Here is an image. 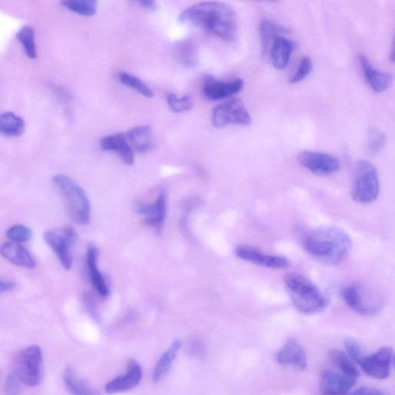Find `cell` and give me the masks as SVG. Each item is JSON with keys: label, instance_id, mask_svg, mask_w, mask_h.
Masks as SVG:
<instances>
[{"label": "cell", "instance_id": "12", "mask_svg": "<svg viewBox=\"0 0 395 395\" xmlns=\"http://www.w3.org/2000/svg\"><path fill=\"white\" fill-rule=\"evenodd\" d=\"M236 256L244 261L274 270L286 269L289 262L286 257L265 254L260 249L249 245H239L235 249Z\"/></svg>", "mask_w": 395, "mask_h": 395}, {"label": "cell", "instance_id": "8", "mask_svg": "<svg viewBox=\"0 0 395 395\" xmlns=\"http://www.w3.org/2000/svg\"><path fill=\"white\" fill-rule=\"evenodd\" d=\"M212 122L216 128H224L230 125L247 126L252 123V117L243 101L232 99L215 108Z\"/></svg>", "mask_w": 395, "mask_h": 395}, {"label": "cell", "instance_id": "16", "mask_svg": "<svg viewBox=\"0 0 395 395\" xmlns=\"http://www.w3.org/2000/svg\"><path fill=\"white\" fill-rule=\"evenodd\" d=\"M244 80L240 78L230 80V82H220V80H209L203 87L206 98L209 101H220L230 98L243 90Z\"/></svg>", "mask_w": 395, "mask_h": 395}, {"label": "cell", "instance_id": "41", "mask_svg": "<svg viewBox=\"0 0 395 395\" xmlns=\"http://www.w3.org/2000/svg\"><path fill=\"white\" fill-rule=\"evenodd\" d=\"M15 287V284L14 282L0 279V294L11 291Z\"/></svg>", "mask_w": 395, "mask_h": 395}, {"label": "cell", "instance_id": "27", "mask_svg": "<svg viewBox=\"0 0 395 395\" xmlns=\"http://www.w3.org/2000/svg\"><path fill=\"white\" fill-rule=\"evenodd\" d=\"M329 356L341 373L356 379L359 377L360 372L357 365L346 353L334 349L329 352Z\"/></svg>", "mask_w": 395, "mask_h": 395}, {"label": "cell", "instance_id": "35", "mask_svg": "<svg viewBox=\"0 0 395 395\" xmlns=\"http://www.w3.org/2000/svg\"><path fill=\"white\" fill-rule=\"evenodd\" d=\"M167 104L168 108L175 113L189 111L193 108L192 101L188 96L179 98L175 94H168L167 96Z\"/></svg>", "mask_w": 395, "mask_h": 395}, {"label": "cell", "instance_id": "2", "mask_svg": "<svg viewBox=\"0 0 395 395\" xmlns=\"http://www.w3.org/2000/svg\"><path fill=\"white\" fill-rule=\"evenodd\" d=\"M304 247L310 255L322 263L336 265L349 256L352 240L343 229L335 225H325L306 234Z\"/></svg>", "mask_w": 395, "mask_h": 395}, {"label": "cell", "instance_id": "36", "mask_svg": "<svg viewBox=\"0 0 395 395\" xmlns=\"http://www.w3.org/2000/svg\"><path fill=\"white\" fill-rule=\"evenodd\" d=\"M313 68V64L310 56H305V58L301 60L299 66H298L293 76L289 78V83L294 84L303 82V80L311 75Z\"/></svg>", "mask_w": 395, "mask_h": 395}, {"label": "cell", "instance_id": "28", "mask_svg": "<svg viewBox=\"0 0 395 395\" xmlns=\"http://www.w3.org/2000/svg\"><path fill=\"white\" fill-rule=\"evenodd\" d=\"M287 29L270 20H263L260 24V37L263 50L267 51L269 44L277 37L287 33Z\"/></svg>", "mask_w": 395, "mask_h": 395}, {"label": "cell", "instance_id": "26", "mask_svg": "<svg viewBox=\"0 0 395 395\" xmlns=\"http://www.w3.org/2000/svg\"><path fill=\"white\" fill-rule=\"evenodd\" d=\"M25 131L23 119L13 112L0 115V134L9 137H18Z\"/></svg>", "mask_w": 395, "mask_h": 395}, {"label": "cell", "instance_id": "32", "mask_svg": "<svg viewBox=\"0 0 395 395\" xmlns=\"http://www.w3.org/2000/svg\"><path fill=\"white\" fill-rule=\"evenodd\" d=\"M118 77L120 82L132 88V89L145 96V98L152 99L154 96V92L151 90V88L138 77L128 74L127 72L120 73Z\"/></svg>", "mask_w": 395, "mask_h": 395}, {"label": "cell", "instance_id": "33", "mask_svg": "<svg viewBox=\"0 0 395 395\" xmlns=\"http://www.w3.org/2000/svg\"><path fill=\"white\" fill-rule=\"evenodd\" d=\"M387 138L384 132L377 129L370 130L368 136L367 151L369 155L375 156L380 152L386 144Z\"/></svg>", "mask_w": 395, "mask_h": 395}, {"label": "cell", "instance_id": "14", "mask_svg": "<svg viewBox=\"0 0 395 395\" xmlns=\"http://www.w3.org/2000/svg\"><path fill=\"white\" fill-rule=\"evenodd\" d=\"M135 211L144 216V222L149 227L160 231L163 228L167 213V196L165 192L158 195L155 203H137Z\"/></svg>", "mask_w": 395, "mask_h": 395}, {"label": "cell", "instance_id": "15", "mask_svg": "<svg viewBox=\"0 0 395 395\" xmlns=\"http://www.w3.org/2000/svg\"><path fill=\"white\" fill-rule=\"evenodd\" d=\"M142 368L134 360L128 362L126 372L109 382L106 391L108 394H114L132 390L138 385L142 378Z\"/></svg>", "mask_w": 395, "mask_h": 395}, {"label": "cell", "instance_id": "37", "mask_svg": "<svg viewBox=\"0 0 395 395\" xmlns=\"http://www.w3.org/2000/svg\"><path fill=\"white\" fill-rule=\"evenodd\" d=\"M346 354L349 358L358 365L360 361L364 358L366 354L364 349H363L361 344L353 338H349L344 342Z\"/></svg>", "mask_w": 395, "mask_h": 395}, {"label": "cell", "instance_id": "5", "mask_svg": "<svg viewBox=\"0 0 395 395\" xmlns=\"http://www.w3.org/2000/svg\"><path fill=\"white\" fill-rule=\"evenodd\" d=\"M380 193V180L376 167L366 160H362L356 166L351 196L357 203H373Z\"/></svg>", "mask_w": 395, "mask_h": 395}, {"label": "cell", "instance_id": "40", "mask_svg": "<svg viewBox=\"0 0 395 395\" xmlns=\"http://www.w3.org/2000/svg\"><path fill=\"white\" fill-rule=\"evenodd\" d=\"M144 10L149 11H156L158 9V5L152 0H143V1L137 2Z\"/></svg>", "mask_w": 395, "mask_h": 395}, {"label": "cell", "instance_id": "18", "mask_svg": "<svg viewBox=\"0 0 395 395\" xmlns=\"http://www.w3.org/2000/svg\"><path fill=\"white\" fill-rule=\"evenodd\" d=\"M359 62L368 84L375 92L382 93L389 89L393 83V77L389 73L375 69L364 55L360 56Z\"/></svg>", "mask_w": 395, "mask_h": 395}, {"label": "cell", "instance_id": "22", "mask_svg": "<svg viewBox=\"0 0 395 395\" xmlns=\"http://www.w3.org/2000/svg\"><path fill=\"white\" fill-rule=\"evenodd\" d=\"M99 249L94 245L91 244L87 247V263L92 284L96 291L103 297L108 296L109 288L104 280L102 273L98 268Z\"/></svg>", "mask_w": 395, "mask_h": 395}, {"label": "cell", "instance_id": "4", "mask_svg": "<svg viewBox=\"0 0 395 395\" xmlns=\"http://www.w3.org/2000/svg\"><path fill=\"white\" fill-rule=\"evenodd\" d=\"M53 182L70 219L80 225L89 223L91 205L83 189L76 182L64 175H55Z\"/></svg>", "mask_w": 395, "mask_h": 395}, {"label": "cell", "instance_id": "30", "mask_svg": "<svg viewBox=\"0 0 395 395\" xmlns=\"http://www.w3.org/2000/svg\"><path fill=\"white\" fill-rule=\"evenodd\" d=\"M17 39L22 45L24 52L30 59L37 56L35 30L29 26L22 27L17 35Z\"/></svg>", "mask_w": 395, "mask_h": 395}, {"label": "cell", "instance_id": "13", "mask_svg": "<svg viewBox=\"0 0 395 395\" xmlns=\"http://www.w3.org/2000/svg\"><path fill=\"white\" fill-rule=\"evenodd\" d=\"M357 380L341 372L328 370L320 376V389L325 395H344L353 388Z\"/></svg>", "mask_w": 395, "mask_h": 395}, {"label": "cell", "instance_id": "23", "mask_svg": "<svg viewBox=\"0 0 395 395\" xmlns=\"http://www.w3.org/2000/svg\"><path fill=\"white\" fill-rule=\"evenodd\" d=\"M126 138L133 150L144 154L154 147V136L149 126H138L131 129Z\"/></svg>", "mask_w": 395, "mask_h": 395}, {"label": "cell", "instance_id": "38", "mask_svg": "<svg viewBox=\"0 0 395 395\" xmlns=\"http://www.w3.org/2000/svg\"><path fill=\"white\" fill-rule=\"evenodd\" d=\"M22 382L19 377L13 372L6 379L5 392L6 395H20L22 391Z\"/></svg>", "mask_w": 395, "mask_h": 395}, {"label": "cell", "instance_id": "3", "mask_svg": "<svg viewBox=\"0 0 395 395\" xmlns=\"http://www.w3.org/2000/svg\"><path fill=\"white\" fill-rule=\"evenodd\" d=\"M284 284L290 301L298 311L313 315L327 308L328 297L315 284L302 274H288L284 279Z\"/></svg>", "mask_w": 395, "mask_h": 395}, {"label": "cell", "instance_id": "6", "mask_svg": "<svg viewBox=\"0 0 395 395\" xmlns=\"http://www.w3.org/2000/svg\"><path fill=\"white\" fill-rule=\"evenodd\" d=\"M44 358L42 349L31 345L18 353L14 360V372L23 384L36 387L42 382Z\"/></svg>", "mask_w": 395, "mask_h": 395}, {"label": "cell", "instance_id": "11", "mask_svg": "<svg viewBox=\"0 0 395 395\" xmlns=\"http://www.w3.org/2000/svg\"><path fill=\"white\" fill-rule=\"evenodd\" d=\"M393 359L392 349L384 346L370 356H365L358 365L368 376L384 380L390 375Z\"/></svg>", "mask_w": 395, "mask_h": 395}, {"label": "cell", "instance_id": "24", "mask_svg": "<svg viewBox=\"0 0 395 395\" xmlns=\"http://www.w3.org/2000/svg\"><path fill=\"white\" fill-rule=\"evenodd\" d=\"M63 381L67 389L73 395H100L72 367H68L64 370Z\"/></svg>", "mask_w": 395, "mask_h": 395}, {"label": "cell", "instance_id": "20", "mask_svg": "<svg viewBox=\"0 0 395 395\" xmlns=\"http://www.w3.org/2000/svg\"><path fill=\"white\" fill-rule=\"evenodd\" d=\"M295 48L296 44L293 40L284 36L274 39L270 48V59L273 67L278 70H284Z\"/></svg>", "mask_w": 395, "mask_h": 395}, {"label": "cell", "instance_id": "25", "mask_svg": "<svg viewBox=\"0 0 395 395\" xmlns=\"http://www.w3.org/2000/svg\"><path fill=\"white\" fill-rule=\"evenodd\" d=\"M182 348V343L179 339L175 340L169 348L158 360L153 373V382L158 383L168 372L173 363Z\"/></svg>", "mask_w": 395, "mask_h": 395}, {"label": "cell", "instance_id": "9", "mask_svg": "<svg viewBox=\"0 0 395 395\" xmlns=\"http://www.w3.org/2000/svg\"><path fill=\"white\" fill-rule=\"evenodd\" d=\"M44 239L55 253L63 267L70 270L72 267L70 249L76 243L77 234L70 225L58 230H49L44 233Z\"/></svg>", "mask_w": 395, "mask_h": 395}, {"label": "cell", "instance_id": "39", "mask_svg": "<svg viewBox=\"0 0 395 395\" xmlns=\"http://www.w3.org/2000/svg\"><path fill=\"white\" fill-rule=\"evenodd\" d=\"M351 395H388L386 393L372 389V388H367V387H364V388H360L356 391H353Z\"/></svg>", "mask_w": 395, "mask_h": 395}, {"label": "cell", "instance_id": "34", "mask_svg": "<svg viewBox=\"0 0 395 395\" xmlns=\"http://www.w3.org/2000/svg\"><path fill=\"white\" fill-rule=\"evenodd\" d=\"M8 239L15 244L26 243L32 238V231L23 225H14L6 231Z\"/></svg>", "mask_w": 395, "mask_h": 395}, {"label": "cell", "instance_id": "19", "mask_svg": "<svg viewBox=\"0 0 395 395\" xmlns=\"http://www.w3.org/2000/svg\"><path fill=\"white\" fill-rule=\"evenodd\" d=\"M101 148L104 151H114L127 165L134 163V155L130 144L124 134H114L104 137L100 142Z\"/></svg>", "mask_w": 395, "mask_h": 395}, {"label": "cell", "instance_id": "17", "mask_svg": "<svg viewBox=\"0 0 395 395\" xmlns=\"http://www.w3.org/2000/svg\"><path fill=\"white\" fill-rule=\"evenodd\" d=\"M277 360L281 365L304 370L308 365L305 351L294 338H290L278 351Z\"/></svg>", "mask_w": 395, "mask_h": 395}, {"label": "cell", "instance_id": "10", "mask_svg": "<svg viewBox=\"0 0 395 395\" xmlns=\"http://www.w3.org/2000/svg\"><path fill=\"white\" fill-rule=\"evenodd\" d=\"M300 163L310 172L319 175H330L340 171L341 161L325 152L304 151L299 156Z\"/></svg>", "mask_w": 395, "mask_h": 395}, {"label": "cell", "instance_id": "29", "mask_svg": "<svg viewBox=\"0 0 395 395\" xmlns=\"http://www.w3.org/2000/svg\"><path fill=\"white\" fill-rule=\"evenodd\" d=\"M176 56L188 68H194L198 61L197 47L191 39H184L176 45Z\"/></svg>", "mask_w": 395, "mask_h": 395}, {"label": "cell", "instance_id": "1", "mask_svg": "<svg viewBox=\"0 0 395 395\" xmlns=\"http://www.w3.org/2000/svg\"><path fill=\"white\" fill-rule=\"evenodd\" d=\"M182 23L203 29L232 42L238 35V18L235 10L222 2H204L192 6L180 15Z\"/></svg>", "mask_w": 395, "mask_h": 395}, {"label": "cell", "instance_id": "31", "mask_svg": "<svg viewBox=\"0 0 395 395\" xmlns=\"http://www.w3.org/2000/svg\"><path fill=\"white\" fill-rule=\"evenodd\" d=\"M62 4L68 10L84 17H92L98 9V2L94 0H66Z\"/></svg>", "mask_w": 395, "mask_h": 395}, {"label": "cell", "instance_id": "21", "mask_svg": "<svg viewBox=\"0 0 395 395\" xmlns=\"http://www.w3.org/2000/svg\"><path fill=\"white\" fill-rule=\"evenodd\" d=\"M0 253L5 259L19 267L26 268H35L36 262L27 251V249L20 244L6 242L0 248Z\"/></svg>", "mask_w": 395, "mask_h": 395}, {"label": "cell", "instance_id": "7", "mask_svg": "<svg viewBox=\"0 0 395 395\" xmlns=\"http://www.w3.org/2000/svg\"><path fill=\"white\" fill-rule=\"evenodd\" d=\"M342 296L351 309L364 316L375 315L384 305L382 296L360 284L344 287Z\"/></svg>", "mask_w": 395, "mask_h": 395}]
</instances>
